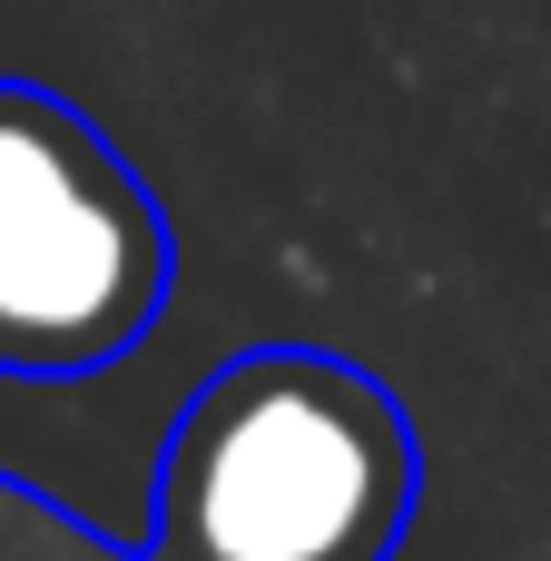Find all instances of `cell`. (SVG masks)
Segmentation results:
<instances>
[{
  "label": "cell",
  "mask_w": 551,
  "mask_h": 561,
  "mask_svg": "<svg viewBox=\"0 0 551 561\" xmlns=\"http://www.w3.org/2000/svg\"><path fill=\"white\" fill-rule=\"evenodd\" d=\"M414 414L345 355L256 345L217 365L158 454L168 561H394L414 523Z\"/></svg>",
  "instance_id": "obj_1"
},
{
  "label": "cell",
  "mask_w": 551,
  "mask_h": 561,
  "mask_svg": "<svg viewBox=\"0 0 551 561\" xmlns=\"http://www.w3.org/2000/svg\"><path fill=\"white\" fill-rule=\"evenodd\" d=\"M177 276L148 178L49 89L0 79V375L118 365Z\"/></svg>",
  "instance_id": "obj_2"
}]
</instances>
